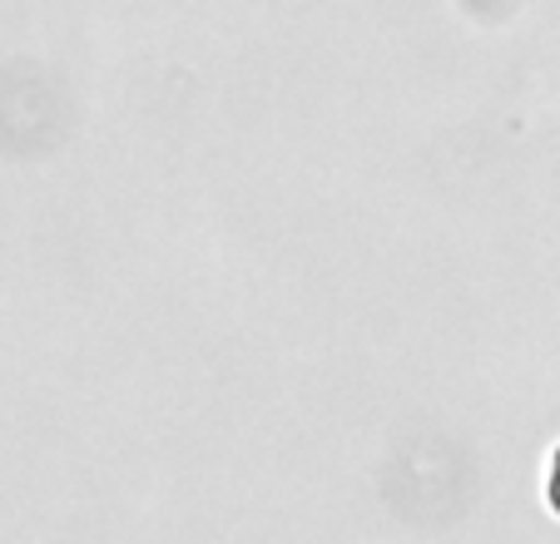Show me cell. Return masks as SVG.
Masks as SVG:
<instances>
[{
	"label": "cell",
	"instance_id": "cell-1",
	"mask_svg": "<svg viewBox=\"0 0 560 544\" xmlns=\"http://www.w3.org/2000/svg\"><path fill=\"white\" fill-rule=\"evenodd\" d=\"M546 495H550V505L560 510V450H556V461H550V485H546Z\"/></svg>",
	"mask_w": 560,
	"mask_h": 544
}]
</instances>
